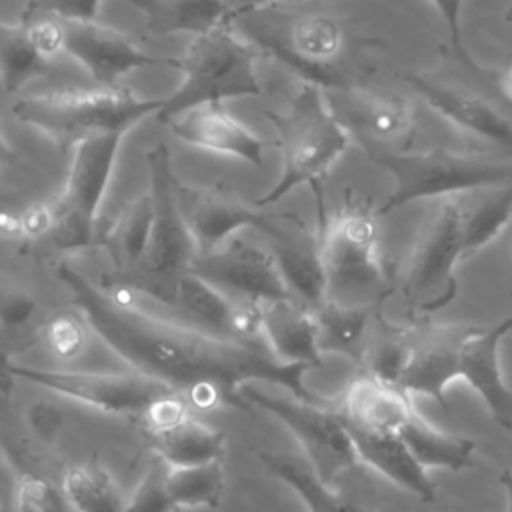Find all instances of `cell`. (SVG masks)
Listing matches in <instances>:
<instances>
[{
    "mask_svg": "<svg viewBox=\"0 0 512 512\" xmlns=\"http://www.w3.org/2000/svg\"><path fill=\"white\" fill-rule=\"evenodd\" d=\"M36 308V302L30 294L12 290L2 298V322L6 326H20L24 324Z\"/></svg>",
    "mask_w": 512,
    "mask_h": 512,
    "instance_id": "obj_42",
    "label": "cell"
},
{
    "mask_svg": "<svg viewBox=\"0 0 512 512\" xmlns=\"http://www.w3.org/2000/svg\"><path fill=\"white\" fill-rule=\"evenodd\" d=\"M414 410L410 392L366 370L350 380L338 408L342 418L352 426L396 434Z\"/></svg>",
    "mask_w": 512,
    "mask_h": 512,
    "instance_id": "obj_21",
    "label": "cell"
},
{
    "mask_svg": "<svg viewBox=\"0 0 512 512\" xmlns=\"http://www.w3.org/2000/svg\"><path fill=\"white\" fill-rule=\"evenodd\" d=\"M100 0H28L22 18L56 16V18H94Z\"/></svg>",
    "mask_w": 512,
    "mask_h": 512,
    "instance_id": "obj_39",
    "label": "cell"
},
{
    "mask_svg": "<svg viewBox=\"0 0 512 512\" xmlns=\"http://www.w3.org/2000/svg\"><path fill=\"white\" fill-rule=\"evenodd\" d=\"M462 254V210L456 196L442 198L430 212L408 254L400 292L416 312H436L456 296V266Z\"/></svg>",
    "mask_w": 512,
    "mask_h": 512,
    "instance_id": "obj_9",
    "label": "cell"
},
{
    "mask_svg": "<svg viewBox=\"0 0 512 512\" xmlns=\"http://www.w3.org/2000/svg\"><path fill=\"white\" fill-rule=\"evenodd\" d=\"M94 334L128 366L178 394L192 410L230 406L250 412L242 390L250 382L276 384L292 396L324 404L304 382L308 364L280 362L268 346L182 326L142 308L126 284H94L70 264L56 270Z\"/></svg>",
    "mask_w": 512,
    "mask_h": 512,
    "instance_id": "obj_1",
    "label": "cell"
},
{
    "mask_svg": "<svg viewBox=\"0 0 512 512\" xmlns=\"http://www.w3.org/2000/svg\"><path fill=\"white\" fill-rule=\"evenodd\" d=\"M168 490L178 508H218L226 488L224 460L194 464V466H168Z\"/></svg>",
    "mask_w": 512,
    "mask_h": 512,
    "instance_id": "obj_34",
    "label": "cell"
},
{
    "mask_svg": "<svg viewBox=\"0 0 512 512\" xmlns=\"http://www.w3.org/2000/svg\"><path fill=\"white\" fill-rule=\"evenodd\" d=\"M236 20H242V30L264 54L276 58L304 82L322 90L356 88L346 64L348 36L334 16L320 12L288 16L262 8Z\"/></svg>",
    "mask_w": 512,
    "mask_h": 512,
    "instance_id": "obj_4",
    "label": "cell"
},
{
    "mask_svg": "<svg viewBox=\"0 0 512 512\" xmlns=\"http://www.w3.org/2000/svg\"><path fill=\"white\" fill-rule=\"evenodd\" d=\"M148 444L168 466H194L224 460V432L198 420L194 414L154 432H146Z\"/></svg>",
    "mask_w": 512,
    "mask_h": 512,
    "instance_id": "obj_26",
    "label": "cell"
},
{
    "mask_svg": "<svg viewBox=\"0 0 512 512\" xmlns=\"http://www.w3.org/2000/svg\"><path fill=\"white\" fill-rule=\"evenodd\" d=\"M152 196V232L140 266L124 276L126 286H140L144 292L174 304L178 282L190 272L196 258V242L182 214L178 200V178L170 166V152L156 144L146 152Z\"/></svg>",
    "mask_w": 512,
    "mask_h": 512,
    "instance_id": "obj_8",
    "label": "cell"
},
{
    "mask_svg": "<svg viewBox=\"0 0 512 512\" xmlns=\"http://www.w3.org/2000/svg\"><path fill=\"white\" fill-rule=\"evenodd\" d=\"M258 458L268 474L276 476L298 494L308 512H374L372 508L338 494L334 486L324 484L312 468L302 466L286 454L260 452Z\"/></svg>",
    "mask_w": 512,
    "mask_h": 512,
    "instance_id": "obj_30",
    "label": "cell"
},
{
    "mask_svg": "<svg viewBox=\"0 0 512 512\" xmlns=\"http://www.w3.org/2000/svg\"><path fill=\"white\" fill-rule=\"evenodd\" d=\"M62 490L76 512H124L126 506L112 476L98 460L70 466Z\"/></svg>",
    "mask_w": 512,
    "mask_h": 512,
    "instance_id": "obj_32",
    "label": "cell"
},
{
    "mask_svg": "<svg viewBox=\"0 0 512 512\" xmlns=\"http://www.w3.org/2000/svg\"><path fill=\"white\" fill-rule=\"evenodd\" d=\"M262 340L280 362L322 368L316 312L296 298L262 304Z\"/></svg>",
    "mask_w": 512,
    "mask_h": 512,
    "instance_id": "obj_20",
    "label": "cell"
},
{
    "mask_svg": "<svg viewBox=\"0 0 512 512\" xmlns=\"http://www.w3.org/2000/svg\"><path fill=\"white\" fill-rule=\"evenodd\" d=\"M398 434L426 470L446 468L458 472L470 468L474 462V440L432 426L416 410L402 424Z\"/></svg>",
    "mask_w": 512,
    "mask_h": 512,
    "instance_id": "obj_27",
    "label": "cell"
},
{
    "mask_svg": "<svg viewBox=\"0 0 512 512\" xmlns=\"http://www.w3.org/2000/svg\"><path fill=\"white\" fill-rule=\"evenodd\" d=\"M436 12L440 14V18L444 20V26L450 34V44H452V50L454 54L458 56V60L468 68V70H474V72H480L482 68L474 62V58L468 54V50L464 48V42H462V28H460V20H462V2L464 0H428Z\"/></svg>",
    "mask_w": 512,
    "mask_h": 512,
    "instance_id": "obj_40",
    "label": "cell"
},
{
    "mask_svg": "<svg viewBox=\"0 0 512 512\" xmlns=\"http://www.w3.org/2000/svg\"><path fill=\"white\" fill-rule=\"evenodd\" d=\"M470 326L472 324H446L410 332L412 350L398 384L412 396L420 394L432 398L448 410L446 390L458 380V352Z\"/></svg>",
    "mask_w": 512,
    "mask_h": 512,
    "instance_id": "obj_17",
    "label": "cell"
},
{
    "mask_svg": "<svg viewBox=\"0 0 512 512\" xmlns=\"http://www.w3.org/2000/svg\"><path fill=\"white\" fill-rule=\"evenodd\" d=\"M142 14L144 32L164 38L176 32L192 36L232 20L228 0H126Z\"/></svg>",
    "mask_w": 512,
    "mask_h": 512,
    "instance_id": "obj_24",
    "label": "cell"
},
{
    "mask_svg": "<svg viewBox=\"0 0 512 512\" xmlns=\"http://www.w3.org/2000/svg\"><path fill=\"white\" fill-rule=\"evenodd\" d=\"M46 342L60 358H74L82 354L86 334L74 316H56L46 326Z\"/></svg>",
    "mask_w": 512,
    "mask_h": 512,
    "instance_id": "obj_38",
    "label": "cell"
},
{
    "mask_svg": "<svg viewBox=\"0 0 512 512\" xmlns=\"http://www.w3.org/2000/svg\"><path fill=\"white\" fill-rule=\"evenodd\" d=\"M286 0H228L230 8H232V20H236L238 16H244L248 12L254 10H262V8H274L276 4H284Z\"/></svg>",
    "mask_w": 512,
    "mask_h": 512,
    "instance_id": "obj_43",
    "label": "cell"
},
{
    "mask_svg": "<svg viewBox=\"0 0 512 512\" xmlns=\"http://www.w3.org/2000/svg\"><path fill=\"white\" fill-rule=\"evenodd\" d=\"M52 228H54V208H52V204L32 206L18 218V234H24V236H30V238L50 234Z\"/></svg>",
    "mask_w": 512,
    "mask_h": 512,
    "instance_id": "obj_41",
    "label": "cell"
},
{
    "mask_svg": "<svg viewBox=\"0 0 512 512\" xmlns=\"http://www.w3.org/2000/svg\"><path fill=\"white\" fill-rule=\"evenodd\" d=\"M266 118L278 134L282 170L256 206H272L300 184H310L316 200L322 198V178L350 144L346 126L322 98V88L304 82L284 112L268 110Z\"/></svg>",
    "mask_w": 512,
    "mask_h": 512,
    "instance_id": "obj_3",
    "label": "cell"
},
{
    "mask_svg": "<svg viewBox=\"0 0 512 512\" xmlns=\"http://www.w3.org/2000/svg\"><path fill=\"white\" fill-rule=\"evenodd\" d=\"M498 482L506 494V512H512V472L508 468H504L498 474Z\"/></svg>",
    "mask_w": 512,
    "mask_h": 512,
    "instance_id": "obj_44",
    "label": "cell"
},
{
    "mask_svg": "<svg viewBox=\"0 0 512 512\" xmlns=\"http://www.w3.org/2000/svg\"><path fill=\"white\" fill-rule=\"evenodd\" d=\"M166 474L168 464L156 456L132 492L130 500L126 502L124 512H180L168 490Z\"/></svg>",
    "mask_w": 512,
    "mask_h": 512,
    "instance_id": "obj_36",
    "label": "cell"
},
{
    "mask_svg": "<svg viewBox=\"0 0 512 512\" xmlns=\"http://www.w3.org/2000/svg\"><path fill=\"white\" fill-rule=\"evenodd\" d=\"M252 408H260L278 418L298 440L314 474L328 486L356 466L358 454L344 424L342 414L326 404L306 402L296 396L284 398L268 394L250 384L242 390Z\"/></svg>",
    "mask_w": 512,
    "mask_h": 512,
    "instance_id": "obj_11",
    "label": "cell"
},
{
    "mask_svg": "<svg viewBox=\"0 0 512 512\" xmlns=\"http://www.w3.org/2000/svg\"><path fill=\"white\" fill-rule=\"evenodd\" d=\"M0 70L4 90L10 94L18 92L32 78L48 74L50 58L34 42L26 20L0 24Z\"/></svg>",
    "mask_w": 512,
    "mask_h": 512,
    "instance_id": "obj_31",
    "label": "cell"
},
{
    "mask_svg": "<svg viewBox=\"0 0 512 512\" xmlns=\"http://www.w3.org/2000/svg\"><path fill=\"white\" fill-rule=\"evenodd\" d=\"M368 154L394 182L392 192L374 210L376 216H386L414 200L448 198L478 188L512 184V158L450 150L394 152L370 148Z\"/></svg>",
    "mask_w": 512,
    "mask_h": 512,
    "instance_id": "obj_7",
    "label": "cell"
},
{
    "mask_svg": "<svg viewBox=\"0 0 512 512\" xmlns=\"http://www.w3.org/2000/svg\"><path fill=\"white\" fill-rule=\"evenodd\" d=\"M512 332V316L492 326H470L458 352V380H464L484 402L502 430H512V388L500 368V342Z\"/></svg>",
    "mask_w": 512,
    "mask_h": 512,
    "instance_id": "obj_16",
    "label": "cell"
},
{
    "mask_svg": "<svg viewBox=\"0 0 512 512\" xmlns=\"http://www.w3.org/2000/svg\"><path fill=\"white\" fill-rule=\"evenodd\" d=\"M162 98H144L126 88L54 90L14 100L12 114L46 134L60 152L82 140L122 132L128 134L146 116H156Z\"/></svg>",
    "mask_w": 512,
    "mask_h": 512,
    "instance_id": "obj_5",
    "label": "cell"
},
{
    "mask_svg": "<svg viewBox=\"0 0 512 512\" xmlns=\"http://www.w3.org/2000/svg\"><path fill=\"white\" fill-rule=\"evenodd\" d=\"M262 54L264 52L252 40L236 32L234 20L192 36L184 54L174 58L180 84L162 98L156 120L164 124L208 102L260 96L262 88L256 62Z\"/></svg>",
    "mask_w": 512,
    "mask_h": 512,
    "instance_id": "obj_2",
    "label": "cell"
},
{
    "mask_svg": "<svg viewBox=\"0 0 512 512\" xmlns=\"http://www.w3.org/2000/svg\"><path fill=\"white\" fill-rule=\"evenodd\" d=\"M406 84L450 124L504 148L512 156V120L486 98L434 82L422 74H404Z\"/></svg>",
    "mask_w": 512,
    "mask_h": 512,
    "instance_id": "obj_19",
    "label": "cell"
},
{
    "mask_svg": "<svg viewBox=\"0 0 512 512\" xmlns=\"http://www.w3.org/2000/svg\"><path fill=\"white\" fill-rule=\"evenodd\" d=\"M502 92L508 96V100H512V64L502 74Z\"/></svg>",
    "mask_w": 512,
    "mask_h": 512,
    "instance_id": "obj_45",
    "label": "cell"
},
{
    "mask_svg": "<svg viewBox=\"0 0 512 512\" xmlns=\"http://www.w3.org/2000/svg\"><path fill=\"white\" fill-rule=\"evenodd\" d=\"M190 272L240 300L264 304L280 298H294L272 252L238 236L230 238L214 252L196 254Z\"/></svg>",
    "mask_w": 512,
    "mask_h": 512,
    "instance_id": "obj_14",
    "label": "cell"
},
{
    "mask_svg": "<svg viewBox=\"0 0 512 512\" xmlns=\"http://www.w3.org/2000/svg\"><path fill=\"white\" fill-rule=\"evenodd\" d=\"M314 312L318 322L320 350L342 354L352 362L364 366L370 348L366 336L372 308L342 306L324 300V304H320Z\"/></svg>",
    "mask_w": 512,
    "mask_h": 512,
    "instance_id": "obj_29",
    "label": "cell"
},
{
    "mask_svg": "<svg viewBox=\"0 0 512 512\" xmlns=\"http://www.w3.org/2000/svg\"><path fill=\"white\" fill-rule=\"evenodd\" d=\"M462 210L464 262L494 242L512 220V184L478 188L456 196Z\"/></svg>",
    "mask_w": 512,
    "mask_h": 512,
    "instance_id": "obj_25",
    "label": "cell"
},
{
    "mask_svg": "<svg viewBox=\"0 0 512 512\" xmlns=\"http://www.w3.org/2000/svg\"><path fill=\"white\" fill-rule=\"evenodd\" d=\"M358 460L386 476L398 488L418 496L422 502H434L436 484L426 468L416 460L406 442L396 432H374L352 426L344 420Z\"/></svg>",
    "mask_w": 512,
    "mask_h": 512,
    "instance_id": "obj_22",
    "label": "cell"
},
{
    "mask_svg": "<svg viewBox=\"0 0 512 512\" xmlns=\"http://www.w3.org/2000/svg\"><path fill=\"white\" fill-rule=\"evenodd\" d=\"M164 126H168L172 136L190 146L232 156L252 166H262L264 150L268 146L262 136L236 120L224 108V102L194 106L180 116L166 120Z\"/></svg>",
    "mask_w": 512,
    "mask_h": 512,
    "instance_id": "obj_18",
    "label": "cell"
},
{
    "mask_svg": "<svg viewBox=\"0 0 512 512\" xmlns=\"http://www.w3.org/2000/svg\"><path fill=\"white\" fill-rule=\"evenodd\" d=\"M18 512H76L64 490L50 480L26 474L18 486Z\"/></svg>",
    "mask_w": 512,
    "mask_h": 512,
    "instance_id": "obj_37",
    "label": "cell"
},
{
    "mask_svg": "<svg viewBox=\"0 0 512 512\" xmlns=\"http://www.w3.org/2000/svg\"><path fill=\"white\" fill-rule=\"evenodd\" d=\"M64 52L74 58L100 88H116L124 74L156 64L174 66V58H154L126 34L94 18H60Z\"/></svg>",
    "mask_w": 512,
    "mask_h": 512,
    "instance_id": "obj_15",
    "label": "cell"
},
{
    "mask_svg": "<svg viewBox=\"0 0 512 512\" xmlns=\"http://www.w3.org/2000/svg\"><path fill=\"white\" fill-rule=\"evenodd\" d=\"M352 112L356 130L376 140L400 138L412 126L410 102L394 92H360Z\"/></svg>",
    "mask_w": 512,
    "mask_h": 512,
    "instance_id": "obj_33",
    "label": "cell"
},
{
    "mask_svg": "<svg viewBox=\"0 0 512 512\" xmlns=\"http://www.w3.org/2000/svg\"><path fill=\"white\" fill-rule=\"evenodd\" d=\"M10 376L48 388L56 394L92 406L106 414L142 418L148 408L172 388L142 374H108V372H76L46 370L36 366L6 364Z\"/></svg>",
    "mask_w": 512,
    "mask_h": 512,
    "instance_id": "obj_12",
    "label": "cell"
},
{
    "mask_svg": "<svg viewBox=\"0 0 512 512\" xmlns=\"http://www.w3.org/2000/svg\"><path fill=\"white\" fill-rule=\"evenodd\" d=\"M508 20H512V8H510V12H508Z\"/></svg>",
    "mask_w": 512,
    "mask_h": 512,
    "instance_id": "obj_46",
    "label": "cell"
},
{
    "mask_svg": "<svg viewBox=\"0 0 512 512\" xmlns=\"http://www.w3.org/2000/svg\"><path fill=\"white\" fill-rule=\"evenodd\" d=\"M270 240V252L290 294L316 310L326 300V270L318 234L306 232L296 218L282 236Z\"/></svg>",
    "mask_w": 512,
    "mask_h": 512,
    "instance_id": "obj_23",
    "label": "cell"
},
{
    "mask_svg": "<svg viewBox=\"0 0 512 512\" xmlns=\"http://www.w3.org/2000/svg\"><path fill=\"white\" fill-rule=\"evenodd\" d=\"M152 232V196L150 192L132 200L102 234V244L110 254V260L116 264L118 274L124 278L132 274L150 242Z\"/></svg>",
    "mask_w": 512,
    "mask_h": 512,
    "instance_id": "obj_28",
    "label": "cell"
},
{
    "mask_svg": "<svg viewBox=\"0 0 512 512\" xmlns=\"http://www.w3.org/2000/svg\"><path fill=\"white\" fill-rule=\"evenodd\" d=\"M236 298L228 296L208 280L188 272L180 278L174 304L208 326L212 332L230 336V320ZM232 338V336H230Z\"/></svg>",
    "mask_w": 512,
    "mask_h": 512,
    "instance_id": "obj_35",
    "label": "cell"
},
{
    "mask_svg": "<svg viewBox=\"0 0 512 512\" xmlns=\"http://www.w3.org/2000/svg\"><path fill=\"white\" fill-rule=\"evenodd\" d=\"M114 132L82 140L72 150V162L62 194L52 202V240L60 248H84L96 240V220L112 178L120 142Z\"/></svg>",
    "mask_w": 512,
    "mask_h": 512,
    "instance_id": "obj_10",
    "label": "cell"
},
{
    "mask_svg": "<svg viewBox=\"0 0 512 512\" xmlns=\"http://www.w3.org/2000/svg\"><path fill=\"white\" fill-rule=\"evenodd\" d=\"M178 200L198 254L218 250L244 228H256L270 238L282 236L296 220L292 214H268L256 204L250 206L222 184L192 188L178 182Z\"/></svg>",
    "mask_w": 512,
    "mask_h": 512,
    "instance_id": "obj_13",
    "label": "cell"
},
{
    "mask_svg": "<svg viewBox=\"0 0 512 512\" xmlns=\"http://www.w3.org/2000/svg\"><path fill=\"white\" fill-rule=\"evenodd\" d=\"M376 212L352 202L328 218L318 212V240L326 270V300L374 308L394 288L378 250Z\"/></svg>",
    "mask_w": 512,
    "mask_h": 512,
    "instance_id": "obj_6",
    "label": "cell"
}]
</instances>
